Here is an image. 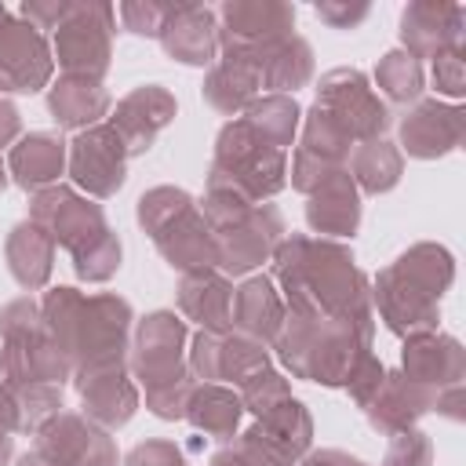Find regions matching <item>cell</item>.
<instances>
[{
	"label": "cell",
	"instance_id": "cell-8",
	"mask_svg": "<svg viewBox=\"0 0 466 466\" xmlns=\"http://www.w3.org/2000/svg\"><path fill=\"white\" fill-rule=\"evenodd\" d=\"M430 441L419 430H400L386 451V466H430Z\"/></svg>",
	"mask_w": 466,
	"mask_h": 466
},
{
	"label": "cell",
	"instance_id": "cell-2",
	"mask_svg": "<svg viewBox=\"0 0 466 466\" xmlns=\"http://www.w3.org/2000/svg\"><path fill=\"white\" fill-rule=\"evenodd\" d=\"M462 4H411L400 18V40L408 44V55L419 58H441L448 51L462 47Z\"/></svg>",
	"mask_w": 466,
	"mask_h": 466
},
{
	"label": "cell",
	"instance_id": "cell-6",
	"mask_svg": "<svg viewBox=\"0 0 466 466\" xmlns=\"http://www.w3.org/2000/svg\"><path fill=\"white\" fill-rule=\"evenodd\" d=\"M379 84L386 87V95L393 102H415L422 95V69L411 55L404 51H390L379 66Z\"/></svg>",
	"mask_w": 466,
	"mask_h": 466
},
{
	"label": "cell",
	"instance_id": "cell-4",
	"mask_svg": "<svg viewBox=\"0 0 466 466\" xmlns=\"http://www.w3.org/2000/svg\"><path fill=\"white\" fill-rule=\"evenodd\" d=\"M462 124H466V116L459 106H448L441 98L419 102L400 124V142L411 157H422V160L444 157L462 142Z\"/></svg>",
	"mask_w": 466,
	"mask_h": 466
},
{
	"label": "cell",
	"instance_id": "cell-7",
	"mask_svg": "<svg viewBox=\"0 0 466 466\" xmlns=\"http://www.w3.org/2000/svg\"><path fill=\"white\" fill-rule=\"evenodd\" d=\"M357 171L371 193H386L400 178V153L386 142H368V149L357 153Z\"/></svg>",
	"mask_w": 466,
	"mask_h": 466
},
{
	"label": "cell",
	"instance_id": "cell-1",
	"mask_svg": "<svg viewBox=\"0 0 466 466\" xmlns=\"http://www.w3.org/2000/svg\"><path fill=\"white\" fill-rule=\"evenodd\" d=\"M455 280L451 251L441 244H419L397 258L393 269L379 280V302L386 324L397 335H422L433 331L441 320V299Z\"/></svg>",
	"mask_w": 466,
	"mask_h": 466
},
{
	"label": "cell",
	"instance_id": "cell-9",
	"mask_svg": "<svg viewBox=\"0 0 466 466\" xmlns=\"http://www.w3.org/2000/svg\"><path fill=\"white\" fill-rule=\"evenodd\" d=\"M433 84H437V95L444 98H462L466 91V73H462V47L459 51H448L433 62Z\"/></svg>",
	"mask_w": 466,
	"mask_h": 466
},
{
	"label": "cell",
	"instance_id": "cell-5",
	"mask_svg": "<svg viewBox=\"0 0 466 466\" xmlns=\"http://www.w3.org/2000/svg\"><path fill=\"white\" fill-rule=\"evenodd\" d=\"M437 404V393L404 379V375H393V382L386 386V397L375 400V411H371V422L382 426V430H408V422H415L422 411H430Z\"/></svg>",
	"mask_w": 466,
	"mask_h": 466
},
{
	"label": "cell",
	"instance_id": "cell-3",
	"mask_svg": "<svg viewBox=\"0 0 466 466\" xmlns=\"http://www.w3.org/2000/svg\"><path fill=\"white\" fill-rule=\"evenodd\" d=\"M404 368H408L411 382H419L433 393H444L451 386H462L466 357L451 335L422 331V335H411V342L404 346Z\"/></svg>",
	"mask_w": 466,
	"mask_h": 466
}]
</instances>
